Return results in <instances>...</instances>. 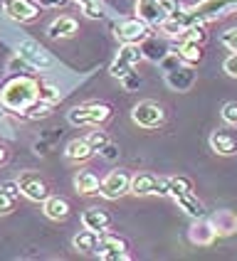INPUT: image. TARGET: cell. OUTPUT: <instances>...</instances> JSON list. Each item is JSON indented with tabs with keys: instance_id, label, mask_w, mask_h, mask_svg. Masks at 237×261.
Instances as JSON below:
<instances>
[{
	"instance_id": "9a60e30c",
	"label": "cell",
	"mask_w": 237,
	"mask_h": 261,
	"mask_svg": "<svg viewBox=\"0 0 237 261\" xmlns=\"http://www.w3.org/2000/svg\"><path fill=\"white\" fill-rule=\"evenodd\" d=\"M158 182H161V177H156L153 173H138L131 177V192L136 197L156 195L158 192Z\"/></svg>"
},
{
	"instance_id": "836d02e7",
	"label": "cell",
	"mask_w": 237,
	"mask_h": 261,
	"mask_svg": "<svg viewBox=\"0 0 237 261\" xmlns=\"http://www.w3.org/2000/svg\"><path fill=\"white\" fill-rule=\"evenodd\" d=\"M220 42L225 44L230 52H237V28L225 30V32H222V37H220Z\"/></svg>"
},
{
	"instance_id": "7402d4cb",
	"label": "cell",
	"mask_w": 237,
	"mask_h": 261,
	"mask_svg": "<svg viewBox=\"0 0 237 261\" xmlns=\"http://www.w3.org/2000/svg\"><path fill=\"white\" fill-rule=\"evenodd\" d=\"M210 224L215 227L218 237H227V234H232L237 229V217L230 212V210H222V212H218V215H212Z\"/></svg>"
},
{
	"instance_id": "44dd1931",
	"label": "cell",
	"mask_w": 237,
	"mask_h": 261,
	"mask_svg": "<svg viewBox=\"0 0 237 261\" xmlns=\"http://www.w3.org/2000/svg\"><path fill=\"white\" fill-rule=\"evenodd\" d=\"M188 237H191L193 244H210V242L218 237V232H215V227H212L210 222H205V219H198V222L191 227Z\"/></svg>"
},
{
	"instance_id": "6da1fadb",
	"label": "cell",
	"mask_w": 237,
	"mask_h": 261,
	"mask_svg": "<svg viewBox=\"0 0 237 261\" xmlns=\"http://www.w3.org/2000/svg\"><path fill=\"white\" fill-rule=\"evenodd\" d=\"M237 10V0H203L193 8H180L178 13L168 15L158 30L168 37H178L180 32L191 25H205L210 20H218L222 15H230Z\"/></svg>"
},
{
	"instance_id": "1f68e13d",
	"label": "cell",
	"mask_w": 237,
	"mask_h": 261,
	"mask_svg": "<svg viewBox=\"0 0 237 261\" xmlns=\"http://www.w3.org/2000/svg\"><path fill=\"white\" fill-rule=\"evenodd\" d=\"M13 200H15L13 195L0 185V215H10L13 212Z\"/></svg>"
},
{
	"instance_id": "d590c367",
	"label": "cell",
	"mask_w": 237,
	"mask_h": 261,
	"mask_svg": "<svg viewBox=\"0 0 237 261\" xmlns=\"http://www.w3.org/2000/svg\"><path fill=\"white\" fill-rule=\"evenodd\" d=\"M222 67H225V74H227V76L237 79V52H235V55H230V57L225 59V64H222Z\"/></svg>"
},
{
	"instance_id": "603a6c76",
	"label": "cell",
	"mask_w": 237,
	"mask_h": 261,
	"mask_svg": "<svg viewBox=\"0 0 237 261\" xmlns=\"http://www.w3.org/2000/svg\"><path fill=\"white\" fill-rule=\"evenodd\" d=\"M74 185H77V190L82 195H94V192H99V188H102L99 177L91 173V170H79L77 177H74Z\"/></svg>"
},
{
	"instance_id": "d4e9b609",
	"label": "cell",
	"mask_w": 237,
	"mask_h": 261,
	"mask_svg": "<svg viewBox=\"0 0 237 261\" xmlns=\"http://www.w3.org/2000/svg\"><path fill=\"white\" fill-rule=\"evenodd\" d=\"M42 210H44V215L50 219H67V215H69V204L64 202L62 197H47L42 202Z\"/></svg>"
},
{
	"instance_id": "d6986e66",
	"label": "cell",
	"mask_w": 237,
	"mask_h": 261,
	"mask_svg": "<svg viewBox=\"0 0 237 261\" xmlns=\"http://www.w3.org/2000/svg\"><path fill=\"white\" fill-rule=\"evenodd\" d=\"M77 32V20L74 17H57L50 28H47V37L50 40H64V37H72Z\"/></svg>"
},
{
	"instance_id": "ab89813d",
	"label": "cell",
	"mask_w": 237,
	"mask_h": 261,
	"mask_svg": "<svg viewBox=\"0 0 237 261\" xmlns=\"http://www.w3.org/2000/svg\"><path fill=\"white\" fill-rule=\"evenodd\" d=\"M3 188L8 190V192H10V195H13V197H17V195H20V192H22V190H20V182H5V185H3Z\"/></svg>"
},
{
	"instance_id": "ba28073f",
	"label": "cell",
	"mask_w": 237,
	"mask_h": 261,
	"mask_svg": "<svg viewBox=\"0 0 237 261\" xmlns=\"http://www.w3.org/2000/svg\"><path fill=\"white\" fill-rule=\"evenodd\" d=\"M99 192H102L106 200H118L126 192H131V177H129V173H124V170H114V173H109L102 180Z\"/></svg>"
},
{
	"instance_id": "9c48e42d",
	"label": "cell",
	"mask_w": 237,
	"mask_h": 261,
	"mask_svg": "<svg viewBox=\"0 0 237 261\" xmlns=\"http://www.w3.org/2000/svg\"><path fill=\"white\" fill-rule=\"evenodd\" d=\"M104 261H126L129 259V251H126V244L124 239L118 237H111V234H99V244H97V251Z\"/></svg>"
},
{
	"instance_id": "f1b7e54d",
	"label": "cell",
	"mask_w": 237,
	"mask_h": 261,
	"mask_svg": "<svg viewBox=\"0 0 237 261\" xmlns=\"http://www.w3.org/2000/svg\"><path fill=\"white\" fill-rule=\"evenodd\" d=\"M50 111H52V103L40 101V99H37V101L32 103V106H28L22 114H25L28 118H44V116H50Z\"/></svg>"
},
{
	"instance_id": "8d00e7d4",
	"label": "cell",
	"mask_w": 237,
	"mask_h": 261,
	"mask_svg": "<svg viewBox=\"0 0 237 261\" xmlns=\"http://www.w3.org/2000/svg\"><path fill=\"white\" fill-rule=\"evenodd\" d=\"M99 155H102L104 160H116L118 158V148L114 143H106L102 150H99Z\"/></svg>"
},
{
	"instance_id": "ac0fdd59",
	"label": "cell",
	"mask_w": 237,
	"mask_h": 261,
	"mask_svg": "<svg viewBox=\"0 0 237 261\" xmlns=\"http://www.w3.org/2000/svg\"><path fill=\"white\" fill-rule=\"evenodd\" d=\"M176 57L185 64H198L203 59V47L195 40H178L176 44Z\"/></svg>"
},
{
	"instance_id": "4fadbf2b",
	"label": "cell",
	"mask_w": 237,
	"mask_h": 261,
	"mask_svg": "<svg viewBox=\"0 0 237 261\" xmlns=\"http://www.w3.org/2000/svg\"><path fill=\"white\" fill-rule=\"evenodd\" d=\"M165 82L176 91H191L193 84H195V72L191 69V64L188 67H173V69L165 72Z\"/></svg>"
},
{
	"instance_id": "4316f807",
	"label": "cell",
	"mask_w": 237,
	"mask_h": 261,
	"mask_svg": "<svg viewBox=\"0 0 237 261\" xmlns=\"http://www.w3.org/2000/svg\"><path fill=\"white\" fill-rule=\"evenodd\" d=\"M79 8H82V13L91 17V20H99L104 15V3L102 0H74Z\"/></svg>"
},
{
	"instance_id": "7a4b0ae2",
	"label": "cell",
	"mask_w": 237,
	"mask_h": 261,
	"mask_svg": "<svg viewBox=\"0 0 237 261\" xmlns=\"http://www.w3.org/2000/svg\"><path fill=\"white\" fill-rule=\"evenodd\" d=\"M37 99H40V87L30 76H15V79H10L5 87L0 89V101L10 111H20L22 114Z\"/></svg>"
},
{
	"instance_id": "5bb4252c",
	"label": "cell",
	"mask_w": 237,
	"mask_h": 261,
	"mask_svg": "<svg viewBox=\"0 0 237 261\" xmlns=\"http://www.w3.org/2000/svg\"><path fill=\"white\" fill-rule=\"evenodd\" d=\"M136 13H138V17H141L144 22L156 25V28L168 17V15L163 13L161 0H136Z\"/></svg>"
},
{
	"instance_id": "484cf974",
	"label": "cell",
	"mask_w": 237,
	"mask_h": 261,
	"mask_svg": "<svg viewBox=\"0 0 237 261\" xmlns=\"http://www.w3.org/2000/svg\"><path fill=\"white\" fill-rule=\"evenodd\" d=\"M141 49H144V57L153 59V62H163V59L168 57V49H165V44L153 42V40H146V44H144Z\"/></svg>"
},
{
	"instance_id": "74e56055",
	"label": "cell",
	"mask_w": 237,
	"mask_h": 261,
	"mask_svg": "<svg viewBox=\"0 0 237 261\" xmlns=\"http://www.w3.org/2000/svg\"><path fill=\"white\" fill-rule=\"evenodd\" d=\"M161 8H163V13L165 15H173V13H178L183 5H180L178 0H161Z\"/></svg>"
},
{
	"instance_id": "ffe728a7",
	"label": "cell",
	"mask_w": 237,
	"mask_h": 261,
	"mask_svg": "<svg viewBox=\"0 0 237 261\" xmlns=\"http://www.w3.org/2000/svg\"><path fill=\"white\" fill-rule=\"evenodd\" d=\"M64 155H67V160H72V163H84V160H89L94 155V150H91V145L87 143V138H74V141L67 143Z\"/></svg>"
},
{
	"instance_id": "e0dca14e",
	"label": "cell",
	"mask_w": 237,
	"mask_h": 261,
	"mask_svg": "<svg viewBox=\"0 0 237 261\" xmlns=\"http://www.w3.org/2000/svg\"><path fill=\"white\" fill-rule=\"evenodd\" d=\"M176 200V204L188 215V217H193V219H203L205 217V204L200 202L193 192H183V195H176L173 197Z\"/></svg>"
},
{
	"instance_id": "83f0119b",
	"label": "cell",
	"mask_w": 237,
	"mask_h": 261,
	"mask_svg": "<svg viewBox=\"0 0 237 261\" xmlns=\"http://www.w3.org/2000/svg\"><path fill=\"white\" fill-rule=\"evenodd\" d=\"M183 192H193V182L188 177L178 175V177H168V195L176 197V195H183Z\"/></svg>"
},
{
	"instance_id": "b9f144b4",
	"label": "cell",
	"mask_w": 237,
	"mask_h": 261,
	"mask_svg": "<svg viewBox=\"0 0 237 261\" xmlns=\"http://www.w3.org/2000/svg\"><path fill=\"white\" fill-rule=\"evenodd\" d=\"M0 118H3V111H0Z\"/></svg>"
},
{
	"instance_id": "30bf717a",
	"label": "cell",
	"mask_w": 237,
	"mask_h": 261,
	"mask_svg": "<svg viewBox=\"0 0 237 261\" xmlns=\"http://www.w3.org/2000/svg\"><path fill=\"white\" fill-rule=\"evenodd\" d=\"M20 190H22V195L32 200V202H44L47 197H50V190H47V182H44L42 177L37 173H22L20 175Z\"/></svg>"
},
{
	"instance_id": "5b68a950",
	"label": "cell",
	"mask_w": 237,
	"mask_h": 261,
	"mask_svg": "<svg viewBox=\"0 0 237 261\" xmlns=\"http://www.w3.org/2000/svg\"><path fill=\"white\" fill-rule=\"evenodd\" d=\"M144 59V49L138 47V44H124L121 49H118V55L116 59L111 62V76H116L118 82L126 76V74H131L133 72V67L138 64Z\"/></svg>"
},
{
	"instance_id": "3957f363",
	"label": "cell",
	"mask_w": 237,
	"mask_h": 261,
	"mask_svg": "<svg viewBox=\"0 0 237 261\" xmlns=\"http://www.w3.org/2000/svg\"><path fill=\"white\" fill-rule=\"evenodd\" d=\"M67 118L72 126H99L111 118V109L106 103H84V106H74Z\"/></svg>"
},
{
	"instance_id": "2e32d148",
	"label": "cell",
	"mask_w": 237,
	"mask_h": 261,
	"mask_svg": "<svg viewBox=\"0 0 237 261\" xmlns=\"http://www.w3.org/2000/svg\"><path fill=\"white\" fill-rule=\"evenodd\" d=\"M82 224H84L87 229H91V232L102 234L109 229L111 217H109L104 210H99V207H89V210H84V215H82Z\"/></svg>"
},
{
	"instance_id": "4dcf8cb0",
	"label": "cell",
	"mask_w": 237,
	"mask_h": 261,
	"mask_svg": "<svg viewBox=\"0 0 237 261\" xmlns=\"http://www.w3.org/2000/svg\"><path fill=\"white\" fill-rule=\"evenodd\" d=\"M87 143L91 145V150H94V153H99L104 145L111 143V141H109V136H106L104 130H91V133L87 136Z\"/></svg>"
},
{
	"instance_id": "8fae6325",
	"label": "cell",
	"mask_w": 237,
	"mask_h": 261,
	"mask_svg": "<svg viewBox=\"0 0 237 261\" xmlns=\"http://www.w3.org/2000/svg\"><path fill=\"white\" fill-rule=\"evenodd\" d=\"M3 13L8 15L10 20H15V22H32L40 15V10L30 0H5L3 3Z\"/></svg>"
},
{
	"instance_id": "277c9868",
	"label": "cell",
	"mask_w": 237,
	"mask_h": 261,
	"mask_svg": "<svg viewBox=\"0 0 237 261\" xmlns=\"http://www.w3.org/2000/svg\"><path fill=\"white\" fill-rule=\"evenodd\" d=\"M131 118L141 128H158L165 121V111H163L161 103L156 101H138L131 109Z\"/></svg>"
},
{
	"instance_id": "cb8c5ba5",
	"label": "cell",
	"mask_w": 237,
	"mask_h": 261,
	"mask_svg": "<svg viewBox=\"0 0 237 261\" xmlns=\"http://www.w3.org/2000/svg\"><path fill=\"white\" fill-rule=\"evenodd\" d=\"M97 244H99V232H91L87 227H84V232H79L74 237V249L82 251V254H94Z\"/></svg>"
},
{
	"instance_id": "52a82bcc",
	"label": "cell",
	"mask_w": 237,
	"mask_h": 261,
	"mask_svg": "<svg viewBox=\"0 0 237 261\" xmlns=\"http://www.w3.org/2000/svg\"><path fill=\"white\" fill-rule=\"evenodd\" d=\"M17 52H20V57L25 59L30 67H35V69H50V67L55 64V59L50 57V52L44 49L42 44L35 42V40H20V42H17Z\"/></svg>"
},
{
	"instance_id": "f546056e",
	"label": "cell",
	"mask_w": 237,
	"mask_h": 261,
	"mask_svg": "<svg viewBox=\"0 0 237 261\" xmlns=\"http://www.w3.org/2000/svg\"><path fill=\"white\" fill-rule=\"evenodd\" d=\"M40 101H47V103H57L59 101V89L50 82H40Z\"/></svg>"
},
{
	"instance_id": "60d3db41",
	"label": "cell",
	"mask_w": 237,
	"mask_h": 261,
	"mask_svg": "<svg viewBox=\"0 0 237 261\" xmlns=\"http://www.w3.org/2000/svg\"><path fill=\"white\" fill-rule=\"evenodd\" d=\"M5 160H8V150H5V145L0 143V165H3Z\"/></svg>"
},
{
	"instance_id": "7c38bea8",
	"label": "cell",
	"mask_w": 237,
	"mask_h": 261,
	"mask_svg": "<svg viewBox=\"0 0 237 261\" xmlns=\"http://www.w3.org/2000/svg\"><path fill=\"white\" fill-rule=\"evenodd\" d=\"M210 148H212L218 155H235L237 153V136L232 130H225V128L212 130V136H210Z\"/></svg>"
},
{
	"instance_id": "8992f818",
	"label": "cell",
	"mask_w": 237,
	"mask_h": 261,
	"mask_svg": "<svg viewBox=\"0 0 237 261\" xmlns=\"http://www.w3.org/2000/svg\"><path fill=\"white\" fill-rule=\"evenodd\" d=\"M114 35L124 44H141L148 40V22H144L141 17L118 20L116 25H114Z\"/></svg>"
},
{
	"instance_id": "d6a6232c",
	"label": "cell",
	"mask_w": 237,
	"mask_h": 261,
	"mask_svg": "<svg viewBox=\"0 0 237 261\" xmlns=\"http://www.w3.org/2000/svg\"><path fill=\"white\" fill-rule=\"evenodd\" d=\"M222 118H225V123L237 126V101H230L222 106Z\"/></svg>"
},
{
	"instance_id": "f35d334b",
	"label": "cell",
	"mask_w": 237,
	"mask_h": 261,
	"mask_svg": "<svg viewBox=\"0 0 237 261\" xmlns=\"http://www.w3.org/2000/svg\"><path fill=\"white\" fill-rule=\"evenodd\" d=\"M40 8H50V10H55V8H64L69 0H35Z\"/></svg>"
},
{
	"instance_id": "e575fe53",
	"label": "cell",
	"mask_w": 237,
	"mask_h": 261,
	"mask_svg": "<svg viewBox=\"0 0 237 261\" xmlns=\"http://www.w3.org/2000/svg\"><path fill=\"white\" fill-rule=\"evenodd\" d=\"M121 84H124L126 91H136V89L141 87V79H138V74L136 72H131V74H126V76L121 79Z\"/></svg>"
}]
</instances>
